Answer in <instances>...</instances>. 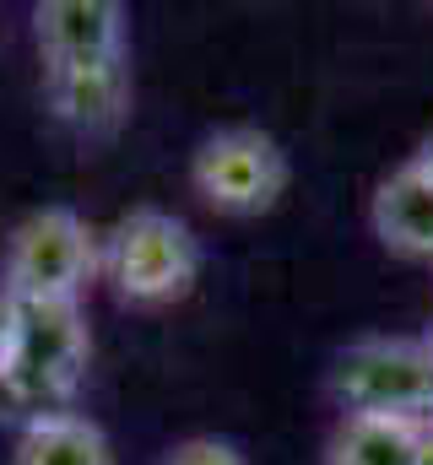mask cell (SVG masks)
Instances as JSON below:
<instances>
[{
	"label": "cell",
	"mask_w": 433,
	"mask_h": 465,
	"mask_svg": "<svg viewBox=\"0 0 433 465\" xmlns=\"http://www.w3.org/2000/svg\"><path fill=\"white\" fill-rule=\"evenodd\" d=\"M368 228L401 260H433V179L412 168V157L379 179L368 201Z\"/></svg>",
	"instance_id": "7"
},
{
	"label": "cell",
	"mask_w": 433,
	"mask_h": 465,
	"mask_svg": "<svg viewBox=\"0 0 433 465\" xmlns=\"http://www.w3.org/2000/svg\"><path fill=\"white\" fill-rule=\"evenodd\" d=\"M104 276L136 309L174 303L201 276V243L179 217H168L157 206H141V212L119 217L114 232L104 238Z\"/></svg>",
	"instance_id": "3"
},
{
	"label": "cell",
	"mask_w": 433,
	"mask_h": 465,
	"mask_svg": "<svg viewBox=\"0 0 433 465\" xmlns=\"http://www.w3.org/2000/svg\"><path fill=\"white\" fill-rule=\"evenodd\" d=\"M11 325H16V298L0 287V368H5V357H11Z\"/></svg>",
	"instance_id": "11"
},
{
	"label": "cell",
	"mask_w": 433,
	"mask_h": 465,
	"mask_svg": "<svg viewBox=\"0 0 433 465\" xmlns=\"http://www.w3.org/2000/svg\"><path fill=\"white\" fill-rule=\"evenodd\" d=\"M44 93L60 124L76 135H108L130 114V65H87V71H44Z\"/></svg>",
	"instance_id": "6"
},
{
	"label": "cell",
	"mask_w": 433,
	"mask_h": 465,
	"mask_svg": "<svg viewBox=\"0 0 433 465\" xmlns=\"http://www.w3.org/2000/svg\"><path fill=\"white\" fill-rule=\"evenodd\" d=\"M412 168H418V173H428V179H433V135L423 141V146H418V152H412Z\"/></svg>",
	"instance_id": "12"
},
{
	"label": "cell",
	"mask_w": 433,
	"mask_h": 465,
	"mask_svg": "<svg viewBox=\"0 0 433 465\" xmlns=\"http://www.w3.org/2000/svg\"><path fill=\"white\" fill-rule=\"evenodd\" d=\"M418 465H433V422H423V455H418Z\"/></svg>",
	"instance_id": "13"
},
{
	"label": "cell",
	"mask_w": 433,
	"mask_h": 465,
	"mask_svg": "<svg viewBox=\"0 0 433 465\" xmlns=\"http://www.w3.org/2000/svg\"><path fill=\"white\" fill-rule=\"evenodd\" d=\"M423 422L407 417H341L325 439V465H418Z\"/></svg>",
	"instance_id": "8"
},
{
	"label": "cell",
	"mask_w": 433,
	"mask_h": 465,
	"mask_svg": "<svg viewBox=\"0 0 433 465\" xmlns=\"http://www.w3.org/2000/svg\"><path fill=\"white\" fill-rule=\"evenodd\" d=\"M11 465H114V450L98 422H87L76 411H44V417L22 422Z\"/></svg>",
	"instance_id": "9"
},
{
	"label": "cell",
	"mask_w": 433,
	"mask_h": 465,
	"mask_svg": "<svg viewBox=\"0 0 433 465\" xmlns=\"http://www.w3.org/2000/svg\"><path fill=\"white\" fill-rule=\"evenodd\" d=\"M190 184L222 217H260L287 190V152L255 124H227L196 146Z\"/></svg>",
	"instance_id": "4"
},
{
	"label": "cell",
	"mask_w": 433,
	"mask_h": 465,
	"mask_svg": "<svg viewBox=\"0 0 433 465\" xmlns=\"http://www.w3.org/2000/svg\"><path fill=\"white\" fill-rule=\"evenodd\" d=\"M163 465H249V460L233 444H222V439H185Z\"/></svg>",
	"instance_id": "10"
},
{
	"label": "cell",
	"mask_w": 433,
	"mask_h": 465,
	"mask_svg": "<svg viewBox=\"0 0 433 465\" xmlns=\"http://www.w3.org/2000/svg\"><path fill=\"white\" fill-rule=\"evenodd\" d=\"M330 395L341 417H407L433 422V341L368 336L330 362Z\"/></svg>",
	"instance_id": "1"
},
{
	"label": "cell",
	"mask_w": 433,
	"mask_h": 465,
	"mask_svg": "<svg viewBox=\"0 0 433 465\" xmlns=\"http://www.w3.org/2000/svg\"><path fill=\"white\" fill-rule=\"evenodd\" d=\"M104 271L98 238L71 206H44L22 217L5 238L0 287L33 303H82L87 282Z\"/></svg>",
	"instance_id": "2"
},
{
	"label": "cell",
	"mask_w": 433,
	"mask_h": 465,
	"mask_svg": "<svg viewBox=\"0 0 433 465\" xmlns=\"http://www.w3.org/2000/svg\"><path fill=\"white\" fill-rule=\"evenodd\" d=\"M33 44L44 71H87L125 60L130 11L119 0H38L33 5Z\"/></svg>",
	"instance_id": "5"
}]
</instances>
